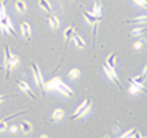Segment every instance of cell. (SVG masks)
I'll return each instance as SVG.
<instances>
[{"label":"cell","instance_id":"cell-1","mask_svg":"<svg viewBox=\"0 0 147 138\" xmlns=\"http://www.w3.org/2000/svg\"><path fill=\"white\" fill-rule=\"evenodd\" d=\"M4 57H6V58H4V61H6V76L8 77L11 68L18 64V57H17V55H13V54L10 53V48L7 46L4 47Z\"/></svg>","mask_w":147,"mask_h":138},{"label":"cell","instance_id":"cell-2","mask_svg":"<svg viewBox=\"0 0 147 138\" xmlns=\"http://www.w3.org/2000/svg\"><path fill=\"white\" fill-rule=\"evenodd\" d=\"M83 14H84V18L90 22L91 25H92V28H94V37H95L96 35V25H98V22L99 21L103 20L102 15H94L92 13H88V11H85V10H83Z\"/></svg>","mask_w":147,"mask_h":138},{"label":"cell","instance_id":"cell-3","mask_svg":"<svg viewBox=\"0 0 147 138\" xmlns=\"http://www.w3.org/2000/svg\"><path fill=\"white\" fill-rule=\"evenodd\" d=\"M103 69H105L106 75L109 76V79H110V80H113V82L115 83V86H117V87L122 88L121 84H120V80H118V76H117V72H115L114 68L109 66V65H107V62H105V64H103Z\"/></svg>","mask_w":147,"mask_h":138},{"label":"cell","instance_id":"cell-4","mask_svg":"<svg viewBox=\"0 0 147 138\" xmlns=\"http://www.w3.org/2000/svg\"><path fill=\"white\" fill-rule=\"evenodd\" d=\"M91 108V98H87L85 101H84L81 105L78 106V109H77L73 115L70 116V119H76V118H80V116H83L84 113H87L88 112V109Z\"/></svg>","mask_w":147,"mask_h":138},{"label":"cell","instance_id":"cell-5","mask_svg":"<svg viewBox=\"0 0 147 138\" xmlns=\"http://www.w3.org/2000/svg\"><path fill=\"white\" fill-rule=\"evenodd\" d=\"M55 90H58V91H61L62 94H65V95H69V97H73V91H71L70 88L67 87V86L65 84L62 80L59 79V77H57L55 79Z\"/></svg>","mask_w":147,"mask_h":138},{"label":"cell","instance_id":"cell-6","mask_svg":"<svg viewBox=\"0 0 147 138\" xmlns=\"http://www.w3.org/2000/svg\"><path fill=\"white\" fill-rule=\"evenodd\" d=\"M32 69H33V76H34V82L37 84L38 88H43V77H41V73H40V69L38 66L33 62L32 64Z\"/></svg>","mask_w":147,"mask_h":138},{"label":"cell","instance_id":"cell-7","mask_svg":"<svg viewBox=\"0 0 147 138\" xmlns=\"http://www.w3.org/2000/svg\"><path fill=\"white\" fill-rule=\"evenodd\" d=\"M17 84H18V87L22 90V91L25 92V94H28V95H29L32 99H36V95L33 94V91L30 90V87H29V84H28V83L22 82V80H17Z\"/></svg>","mask_w":147,"mask_h":138},{"label":"cell","instance_id":"cell-8","mask_svg":"<svg viewBox=\"0 0 147 138\" xmlns=\"http://www.w3.org/2000/svg\"><path fill=\"white\" fill-rule=\"evenodd\" d=\"M21 29H22L24 36H25L28 40H30V27H29V24H28V22H22V24H21Z\"/></svg>","mask_w":147,"mask_h":138},{"label":"cell","instance_id":"cell-9","mask_svg":"<svg viewBox=\"0 0 147 138\" xmlns=\"http://www.w3.org/2000/svg\"><path fill=\"white\" fill-rule=\"evenodd\" d=\"M47 18H48V21H50V25H51L52 28H55L57 29L58 27H59V21H58V18L55 17V15H52L51 13L47 14Z\"/></svg>","mask_w":147,"mask_h":138},{"label":"cell","instance_id":"cell-10","mask_svg":"<svg viewBox=\"0 0 147 138\" xmlns=\"http://www.w3.org/2000/svg\"><path fill=\"white\" fill-rule=\"evenodd\" d=\"M73 39H74V43H76V46L77 47H85V41H84L83 39H81V36H78L76 32H73V36H71Z\"/></svg>","mask_w":147,"mask_h":138},{"label":"cell","instance_id":"cell-11","mask_svg":"<svg viewBox=\"0 0 147 138\" xmlns=\"http://www.w3.org/2000/svg\"><path fill=\"white\" fill-rule=\"evenodd\" d=\"M73 32H74V27H69L65 31V44H67V41H69L70 37L73 36Z\"/></svg>","mask_w":147,"mask_h":138},{"label":"cell","instance_id":"cell-12","mask_svg":"<svg viewBox=\"0 0 147 138\" xmlns=\"http://www.w3.org/2000/svg\"><path fill=\"white\" fill-rule=\"evenodd\" d=\"M19 124H21V130L25 133V134H28V133L32 131V124H30L29 122H21Z\"/></svg>","mask_w":147,"mask_h":138},{"label":"cell","instance_id":"cell-13","mask_svg":"<svg viewBox=\"0 0 147 138\" xmlns=\"http://www.w3.org/2000/svg\"><path fill=\"white\" fill-rule=\"evenodd\" d=\"M38 4L43 7L47 13H51L52 11V8H51V6H50V3H48V0H38Z\"/></svg>","mask_w":147,"mask_h":138},{"label":"cell","instance_id":"cell-14","mask_svg":"<svg viewBox=\"0 0 147 138\" xmlns=\"http://www.w3.org/2000/svg\"><path fill=\"white\" fill-rule=\"evenodd\" d=\"M127 22H129V24H144V22H147V17L143 15V17L135 18V20H129V21H127Z\"/></svg>","mask_w":147,"mask_h":138},{"label":"cell","instance_id":"cell-15","mask_svg":"<svg viewBox=\"0 0 147 138\" xmlns=\"http://www.w3.org/2000/svg\"><path fill=\"white\" fill-rule=\"evenodd\" d=\"M15 7H17V10L21 11V13H24L26 11V4L22 1V0H17V3H15Z\"/></svg>","mask_w":147,"mask_h":138},{"label":"cell","instance_id":"cell-16","mask_svg":"<svg viewBox=\"0 0 147 138\" xmlns=\"http://www.w3.org/2000/svg\"><path fill=\"white\" fill-rule=\"evenodd\" d=\"M146 75H143V73H142L140 76H138V77H134V79H131L132 80V82H135V83H138V84H143V83H144V80H146Z\"/></svg>","mask_w":147,"mask_h":138},{"label":"cell","instance_id":"cell-17","mask_svg":"<svg viewBox=\"0 0 147 138\" xmlns=\"http://www.w3.org/2000/svg\"><path fill=\"white\" fill-rule=\"evenodd\" d=\"M121 137H140V134L138 133V130H136V128H134V130H131V131L122 134Z\"/></svg>","mask_w":147,"mask_h":138},{"label":"cell","instance_id":"cell-18","mask_svg":"<svg viewBox=\"0 0 147 138\" xmlns=\"http://www.w3.org/2000/svg\"><path fill=\"white\" fill-rule=\"evenodd\" d=\"M63 118V111L62 109H57V111L54 112V115H52V119L54 120H58V119Z\"/></svg>","mask_w":147,"mask_h":138},{"label":"cell","instance_id":"cell-19","mask_svg":"<svg viewBox=\"0 0 147 138\" xmlns=\"http://www.w3.org/2000/svg\"><path fill=\"white\" fill-rule=\"evenodd\" d=\"M115 57H117V53H113L110 55L109 58H107V65L111 66V68H114V61H115Z\"/></svg>","mask_w":147,"mask_h":138},{"label":"cell","instance_id":"cell-20","mask_svg":"<svg viewBox=\"0 0 147 138\" xmlns=\"http://www.w3.org/2000/svg\"><path fill=\"white\" fill-rule=\"evenodd\" d=\"M92 14H94V15H100V3H99V1H95V7H94Z\"/></svg>","mask_w":147,"mask_h":138},{"label":"cell","instance_id":"cell-21","mask_svg":"<svg viewBox=\"0 0 147 138\" xmlns=\"http://www.w3.org/2000/svg\"><path fill=\"white\" fill-rule=\"evenodd\" d=\"M69 76H70L71 79H77V77L80 76V71H78V69H71L70 73H69Z\"/></svg>","mask_w":147,"mask_h":138},{"label":"cell","instance_id":"cell-22","mask_svg":"<svg viewBox=\"0 0 147 138\" xmlns=\"http://www.w3.org/2000/svg\"><path fill=\"white\" fill-rule=\"evenodd\" d=\"M147 31V27H142V28H138V29H135L132 31V35H139V33H143Z\"/></svg>","mask_w":147,"mask_h":138},{"label":"cell","instance_id":"cell-23","mask_svg":"<svg viewBox=\"0 0 147 138\" xmlns=\"http://www.w3.org/2000/svg\"><path fill=\"white\" fill-rule=\"evenodd\" d=\"M136 4H139V6H142V7H144L147 10V0H134Z\"/></svg>","mask_w":147,"mask_h":138},{"label":"cell","instance_id":"cell-24","mask_svg":"<svg viewBox=\"0 0 147 138\" xmlns=\"http://www.w3.org/2000/svg\"><path fill=\"white\" fill-rule=\"evenodd\" d=\"M143 43H144V40H143V39H142V40H138V41L135 43V48H136V50H139V48L143 46Z\"/></svg>","mask_w":147,"mask_h":138},{"label":"cell","instance_id":"cell-25","mask_svg":"<svg viewBox=\"0 0 147 138\" xmlns=\"http://www.w3.org/2000/svg\"><path fill=\"white\" fill-rule=\"evenodd\" d=\"M7 98H10V97H8V95H0V102L4 101V99H7Z\"/></svg>","mask_w":147,"mask_h":138},{"label":"cell","instance_id":"cell-26","mask_svg":"<svg viewBox=\"0 0 147 138\" xmlns=\"http://www.w3.org/2000/svg\"><path fill=\"white\" fill-rule=\"evenodd\" d=\"M10 130H11L13 133H15V131H18V127H17V126H13V127H11Z\"/></svg>","mask_w":147,"mask_h":138},{"label":"cell","instance_id":"cell-27","mask_svg":"<svg viewBox=\"0 0 147 138\" xmlns=\"http://www.w3.org/2000/svg\"><path fill=\"white\" fill-rule=\"evenodd\" d=\"M143 75H146V76H147V65L144 66V69H143Z\"/></svg>","mask_w":147,"mask_h":138},{"label":"cell","instance_id":"cell-28","mask_svg":"<svg viewBox=\"0 0 147 138\" xmlns=\"http://www.w3.org/2000/svg\"><path fill=\"white\" fill-rule=\"evenodd\" d=\"M95 1H99V0H95Z\"/></svg>","mask_w":147,"mask_h":138},{"label":"cell","instance_id":"cell-29","mask_svg":"<svg viewBox=\"0 0 147 138\" xmlns=\"http://www.w3.org/2000/svg\"><path fill=\"white\" fill-rule=\"evenodd\" d=\"M0 69H1V68H0Z\"/></svg>","mask_w":147,"mask_h":138}]
</instances>
